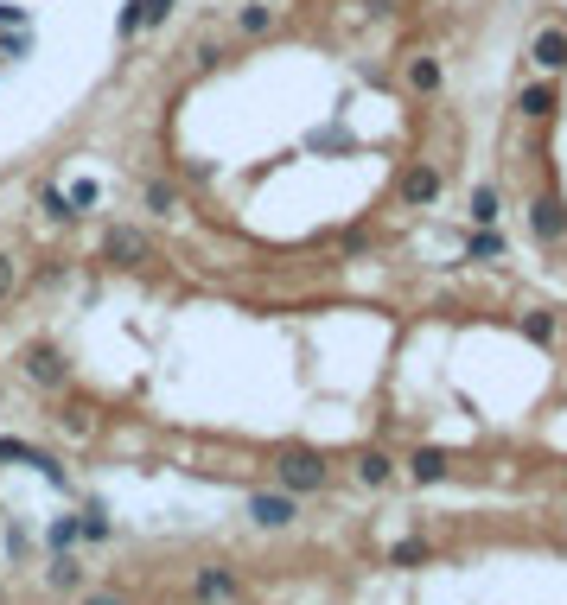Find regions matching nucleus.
<instances>
[{
	"mask_svg": "<svg viewBox=\"0 0 567 605\" xmlns=\"http://www.w3.org/2000/svg\"><path fill=\"white\" fill-rule=\"evenodd\" d=\"M268 465H274V484H281V491H294V497L325 491V484H332V465H325L319 446H274Z\"/></svg>",
	"mask_w": 567,
	"mask_h": 605,
	"instance_id": "1",
	"label": "nucleus"
},
{
	"mask_svg": "<svg viewBox=\"0 0 567 605\" xmlns=\"http://www.w3.org/2000/svg\"><path fill=\"white\" fill-rule=\"evenodd\" d=\"M249 523L255 529H294L300 523V497L281 491V484H274V491H255L249 497Z\"/></svg>",
	"mask_w": 567,
	"mask_h": 605,
	"instance_id": "2",
	"label": "nucleus"
},
{
	"mask_svg": "<svg viewBox=\"0 0 567 605\" xmlns=\"http://www.w3.org/2000/svg\"><path fill=\"white\" fill-rule=\"evenodd\" d=\"M20 370H26L39 389H64V383H71V363H64L58 344H26V351H20Z\"/></svg>",
	"mask_w": 567,
	"mask_h": 605,
	"instance_id": "3",
	"label": "nucleus"
},
{
	"mask_svg": "<svg viewBox=\"0 0 567 605\" xmlns=\"http://www.w3.org/2000/svg\"><path fill=\"white\" fill-rule=\"evenodd\" d=\"M192 593H198V605H236L243 599V580H236L230 567H198Z\"/></svg>",
	"mask_w": 567,
	"mask_h": 605,
	"instance_id": "4",
	"label": "nucleus"
},
{
	"mask_svg": "<svg viewBox=\"0 0 567 605\" xmlns=\"http://www.w3.org/2000/svg\"><path fill=\"white\" fill-rule=\"evenodd\" d=\"M529 64H536L542 77L567 71V26H542L536 39H529Z\"/></svg>",
	"mask_w": 567,
	"mask_h": 605,
	"instance_id": "5",
	"label": "nucleus"
},
{
	"mask_svg": "<svg viewBox=\"0 0 567 605\" xmlns=\"http://www.w3.org/2000/svg\"><path fill=\"white\" fill-rule=\"evenodd\" d=\"M102 255H109V262H122V268H141L147 255H153V242H147L141 230H128V223H122V230L102 236Z\"/></svg>",
	"mask_w": 567,
	"mask_h": 605,
	"instance_id": "6",
	"label": "nucleus"
},
{
	"mask_svg": "<svg viewBox=\"0 0 567 605\" xmlns=\"http://www.w3.org/2000/svg\"><path fill=\"white\" fill-rule=\"evenodd\" d=\"M529 230H536L542 242H561V236H567V204H561L555 192H542L536 204H529Z\"/></svg>",
	"mask_w": 567,
	"mask_h": 605,
	"instance_id": "7",
	"label": "nucleus"
},
{
	"mask_svg": "<svg viewBox=\"0 0 567 605\" xmlns=\"http://www.w3.org/2000/svg\"><path fill=\"white\" fill-rule=\"evenodd\" d=\"M440 185H446V179H440V166H434V160L408 166V172H402V204H434V198H440Z\"/></svg>",
	"mask_w": 567,
	"mask_h": 605,
	"instance_id": "8",
	"label": "nucleus"
},
{
	"mask_svg": "<svg viewBox=\"0 0 567 605\" xmlns=\"http://www.w3.org/2000/svg\"><path fill=\"white\" fill-rule=\"evenodd\" d=\"M446 472H453V459H446L440 446H415V453H408V478L415 484H440Z\"/></svg>",
	"mask_w": 567,
	"mask_h": 605,
	"instance_id": "9",
	"label": "nucleus"
},
{
	"mask_svg": "<svg viewBox=\"0 0 567 605\" xmlns=\"http://www.w3.org/2000/svg\"><path fill=\"white\" fill-rule=\"evenodd\" d=\"M0 465H39V472H45L51 484L64 478V465H58V459H45V453H32L26 440H0Z\"/></svg>",
	"mask_w": 567,
	"mask_h": 605,
	"instance_id": "10",
	"label": "nucleus"
},
{
	"mask_svg": "<svg viewBox=\"0 0 567 605\" xmlns=\"http://www.w3.org/2000/svg\"><path fill=\"white\" fill-rule=\"evenodd\" d=\"M389 478H395V459H389V453H376V446H370V453H357V484H370V491H383Z\"/></svg>",
	"mask_w": 567,
	"mask_h": 605,
	"instance_id": "11",
	"label": "nucleus"
},
{
	"mask_svg": "<svg viewBox=\"0 0 567 605\" xmlns=\"http://www.w3.org/2000/svg\"><path fill=\"white\" fill-rule=\"evenodd\" d=\"M408 90H421V96H434L440 90V58H427V51H415V58H408Z\"/></svg>",
	"mask_w": 567,
	"mask_h": 605,
	"instance_id": "12",
	"label": "nucleus"
},
{
	"mask_svg": "<svg viewBox=\"0 0 567 605\" xmlns=\"http://www.w3.org/2000/svg\"><path fill=\"white\" fill-rule=\"evenodd\" d=\"M45 580L64 593V586H77V580H83V561L71 555V548H58V555H51V567H45Z\"/></svg>",
	"mask_w": 567,
	"mask_h": 605,
	"instance_id": "13",
	"label": "nucleus"
},
{
	"mask_svg": "<svg viewBox=\"0 0 567 605\" xmlns=\"http://www.w3.org/2000/svg\"><path fill=\"white\" fill-rule=\"evenodd\" d=\"M517 109H523V115H536V121H542V115H555V83H529V90L517 96Z\"/></svg>",
	"mask_w": 567,
	"mask_h": 605,
	"instance_id": "14",
	"label": "nucleus"
},
{
	"mask_svg": "<svg viewBox=\"0 0 567 605\" xmlns=\"http://www.w3.org/2000/svg\"><path fill=\"white\" fill-rule=\"evenodd\" d=\"M472 223H478V230H491V223H497V185H472Z\"/></svg>",
	"mask_w": 567,
	"mask_h": 605,
	"instance_id": "15",
	"label": "nucleus"
},
{
	"mask_svg": "<svg viewBox=\"0 0 567 605\" xmlns=\"http://www.w3.org/2000/svg\"><path fill=\"white\" fill-rule=\"evenodd\" d=\"M141 204H147L153 217H166V211H179V192H173V185H160V179H153L147 192H141Z\"/></svg>",
	"mask_w": 567,
	"mask_h": 605,
	"instance_id": "16",
	"label": "nucleus"
},
{
	"mask_svg": "<svg viewBox=\"0 0 567 605\" xmlns=\"http://www.w3.org/2000/svg\"><path fill=\"white\" fill-rule=\"evenodd\" d=\"M236 26H243L249 39H262V32H274V13H268V7H255V0H249V7L236 13Z\"/></svg>",
	"mask_w": 567,
	"mask_h": 605,
	"instance_id": "17",
	"label": "nucleus"
},
{
	"mask_svg": "<svg viewBox=\"0 0 567 605\" xmlns=\"http://www.w3.org/2000/svg\"><path fill=\"white\" fill-rule=\"evenodd\" d=\"M427 555H434V548H427L421 535H408V542H395V555H389V561H395V567H421Z\"/></svg>",
	"mask_w": 567,
	"mask_h": 605,
	"instance_id": "18",
	"label": "nucleus"
},
{
	"mask_svg": "<svg viewBox=\"0 0 567 605\" xmlns=\"http://www.w3.org/2000/svg\"><path fill=\"white\" fill-rule=\"evenodd\" d=\"M179 0H134V20L141 26H166V13H173Z\"/></svg>",
	"mask_w": 567,
	"mask_h": 605,
	"instance_id": "19",
	"label": "nucleus"
},
{
	"mask_svg": "<svg viewBox=\"0 0 567 605\" xmlns=\"http://www.w3.org/2000/svg\"><path fill=\"white\" fill-rule=\"evenodd\" d=\"M96 198H102V185H96V179H77L71 192H64V204H71V217H77V211H90Z\"/></svg>",
	"mask_w": 567,
	"mask_h": 605,
	"instance_id": "20",
	"label": "nucleus"
},
{
	"mask_svg": "<svg viewBox=\"0 0 567 605\" xmlns=\"http://www.w3.org/2000/svg\"><path fill=\"white\" fill-rule=\"evenodd\" d=\"M523 332L536 344H555V313H523Z\"/></svg>",
	"mask_w": 567,
	"mask_h": 605,
	"instance_id": "21",
	"label": "nucleus"
},
{
	"mask_svg": "<svg viewBox=\"0 0 567 605\" xmlns=\"http://www.w3.org/2000/svg\"><path fill=\"white\" fill-rule=\"evenodd\" d=\"M466 249L478 255V262H497V255H504V236H491V230H478V236L466 242Z\"/></svg>",
	"mask_w": 567,
	"mask_h": 605,
	"instance_id": "22",
	"label": "nucleus"
},
{
	"mask_svg": "<svg viewBox=\"0 0 567 605\" xmlns=\"http://www.w3.org/2000/svg\"><path fill=\"white\" fill-rule=\"evenodd\" d=\"M83 535V516H58V523H51V548H71Z\"/></svg>",
	"mask_w": 567,
	"mask_h": 605,
	"instance_id": "23",
	"label": "nucleus"
},
{
	"mask_svg": "<svg viewBox=\"0 0 567 605\" xmlns=\"http://www.w3.org/2000/svg\"><path fill=\"white\" fill-rule=\"evenodd\" d=\"M13 287H20V262L0 249V300H13Z\"/></svg>",
	"mask_w": 567,
	"mask_h": 605,
	"instance_id": "24",
	"label": "nucleus"
},
{
	"mask_svg": "<svg viewBox=\"0 0 567 605\" xmlns=\"http://www.w3.org/2000/svg\"><path fill=\"white\" fill-rule=\"evenodd\" d=\"M83 605H128V599H122V593H90Z\"/></svg>",
	"mask_w": 567,
	"mask_h": 605,
	"instance_id": "25",
	"label": "nucleus"
}]
</instances>
